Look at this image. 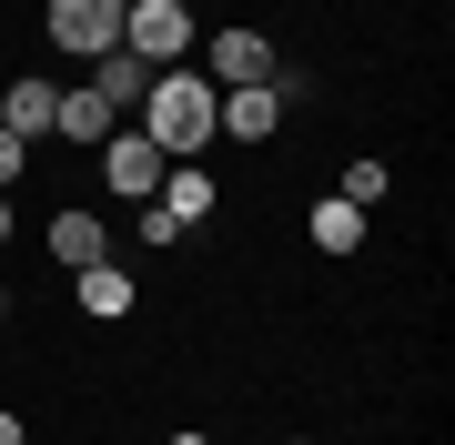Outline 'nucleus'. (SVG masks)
I'll return each mask as SVG.
<instances>
[{
    "instance_id": "obj_1",
    "label": "nucleus",
    "mask_w": 455,
    "mask_h": 445,
    "mask_svg": "<svg viewBox=\"0 0 455 445\" xmlns=\"http://www.w3.org/2000/svg\"><path fill=\"white\" fill-rule=\"evenodd\" d=\"M142 142L163 152V163H203V142H223V91H212L193 61L152 71V91H142Z\"/></svg>"
},
{
    "instance_id": "obj_2",
    "label": "nucleus",
    "mask_w": 455,
    "mask_h": 445,
    "mask_svg": "<svg viewBox=\"0 0 455 445\" xmlns=\"http://www.w3.org/2000/svg\"><path fill=\"white\" fill-rule=\"evenodd\" d=\"M122 51L152 71L193 61V0H122Z\"/></svg>"
},
{
    "instance_id": "obj_3",
    "label": "nucleus",
    "mask_w": 455,
    "mask_h": 445,
    "mask_svg": "<svg viewBox=\"0 0 455 445\" xmlns=\"http://www.w3.org/2000/svg\"><path fill=\"white\" fill-rule=\"evenodd\" d=\"M193 71H203L212 91H253V82H274L283 61H274V31H253V20H223V31L203 41V61H193Z\"/></svg>"
},
{
    "instance_id": "obj_4",
    "label": "nucleus",
    "mask_w": 455,
    "mask_h": 445,
    "mask_svg": "<svg viewBox=\"0 0 455 445\" xmlns=\"http://www.w3.org/2000/svg\"><path fill=\"white\" fill-rule=\"evenodd\" d=\"M41 31H51V51H71V61H101V51L122 41V0H51Z\"/></svg>"
},
{
    "instance_id": "obj_5",
    "label": "nucleus",
    "mask_w": 455,
    "mask_h": 445,
    "mask_svg": "<svg viewBox=\"0 0 455 445\" xmlns=\"http://www.w3.org/2000/svg\"><path fill=\"white\" fill-rule=\"evenodd\" d=\"M92 163H101V182H112V203H152V193H163V172H172L163 152L142 142V122H132V132H112Z\"/></svg>"
},
{
    "instance_id": "obj_6",
    "label": "nucleus",
    "mask_w": 455,
    "mask_h": 445,
    "mask_svg": "<svg viewBox=\"0 0 455 445\" xmlns=\"http://www.w3.org/2000/svg\"><path fill=\"white\" fill-rule=\"evenodd\" d=\"M41 243H51V264H61V274H82V264H101V253H112V223H101L92 203H71V213L41 223Z\"/></svg>"
},
{
    "instance_id": "obj_7",
    "label": "nucleus",
    "mask_w": 455,
    "mask_h": 445,
    "mask_svg": "<svg viewBox=\"0 0 455 445\" xmlns=\"http://www.w3.org/2000/svg\"><path fill=\"white\" fill-rule=\"evenodd\" d=\"M51 112H61V82L51 71H20L0 91V132H20V142H51Z\"/></svg>"
},
{
    "instance_id": "obj_8",
    "label": "nucleus",
    "mask_w": 455,
    "mask_h": 445,
    "mask_svg": "<svg viewBox=\"0 0 455 445\" xmlns=\"http://www.w3.org/2000/svg\"><path fill=\"white\" fill-rule=\"evenodd\" d=\"M71 304H82L92 324H122V314L142 304V283H132V274L112 264V253H101V264H82V274H71Z\"/></svg>"
},
{
    "instance_id": "obj_9",
    "label": "nucleus",
    "mask_w": 455,
    "mask_h": 445,
    "mask_svg": "<svg viewBox=\"0 0 455 445\" xmlns=\"http://www.w3.org/2000/svg\"><path fill=\"white\" fill-rule=\"evenodd\" d=\"M112 132H122V112H112V101H101L92 82H82V91H61V112H51V142H82V152H101Z\"/></svg>"
},
{
    "instance_id": "obj_10",
    "label": "nucleus",
    "mask_w": 455,
    "mask_h": 445,
    "mask_svg": "<svg viewBox=\"0 0 455 445\" xmlns=\"http://www.w3.org/2000/svg\"><path fill=\"white\" fill-rule=\"evenodd\" d=\"M274 122H283V82L223 91V142H274Z\"/></svg>"
},
{
    "instance_id": "obj_11",
    "label": "nucleus",
    "mask_w": 455,
    "mask_h": 445,
    "mask_svg": "<svg viewBox=\"0 0 455 445\" xmlns=\"http://www.w3.org/2000/svg\"><path fill=\"white\" fill-rule=\"evenodd\" d=\"M152 203H163V213H172L182 233H193V223H212V203H223V193H212V172H203V163H172Z\"/></svg>"
},
{
    "instance_id": "obj_12",
    "label": "nucleus",
    "mask_w": 455,
    "mask_h": 445,
    "mask_svg": "<svg viewBox=\"0 0 455 445\" xmlns=\"http://www.w3.org/2000/svg\"><path fill=\"white\" fill-rule=\"evenodd\" d=\"M92 91L112 101V112H142V91H152V61H132V51L112 41V51L92 61Z\"/></svg>"
},
{
    "instance_id": "obj_13",
    "label": "nucleus",
    "mask_w": 455,
    "mask_h": 445,
    "mask_svg": "<svg viewBox=\"0 0 455 445\" xmlns=\"http://www.w3.org/2000/svg\"><path fill=\"white\" fill-rule=\"evenodd\" d=\"M304 233H314V253H364V233H374V223H364L344 193H324V203L304 213Z\"/></svg>"
},
{
    "instance_id": "obj_14",
    "label": "nucleus",
    "mask_w": 455,
    "mask_h": 445,
    "mask_svg": "<svg viewBox=\"0 0 455 445\" xmlns=\"http://www.w3.org/2000/svg\"><path fill=\"white\" fill-rule=\"evenodd\" d=\"M334 193H344V203H355V213H374V203H385V193H395V172H385V163H374V152H355V163H344V182H334Z\"/></svg>"
},
{
    "instance_id": "obj_15",
    "label": "nucleus",
    "mask_w": 455,
    "mask_h": 445,
    "mask_svg": "<svg viewBox=\"0 0 455 445\" xmlns=\"http://www.w3.org/2000/svg\"><path fill=\"white\" fill-rule=\"evenodd\" d=\"M20 172H31V142H20V132H0V193H20Z\"/></svg>"
},
{
    "instance_id": "obj_16",
    "label": "nucleus",
    "mask_w": 455,
    "mask_h": 445,
    "mask_svg": "<svg viewBox=\"0 0 455 445\" xmlns=\"http://www.w3.org/2000/svg\"><path fill=\"white\" fill-rule=\"evenodd\" d=\"M0 445H31V425H20V415H11V405H0Z\"/></svg>"
},
{
    "instance_id": "obj_17",
    "label": "nucleus",
    "mask_w": 455,
    "mask_h": 445,
    "mask_svg": "<svg viewBox=\"0 0 455 445\" xmlns=\"http://www.w3.org/2000/svg\"><path fill=\"white\" fill-rule=\"evenodd\" d=\"M11 233H20V203H11V193H0V243H11Z\"/></svg>"
},
{
    "instance_id": "obj_18",
    "label": "nucleus",
    "mask_w": 455,
    "mask_h": 445,
    "mask_svg": "<svg viewBox=\"0 0 455 445\" xmlns=\"http://www.w3.org/2000/svg\"><path fill=\"white\" fill-rule=\"evenodd\" d=\"M163 445H212V435H193V425H182V435H163Z\"/></svg>"
},
{
    "instance_id": "obj_19",
    "label": "nucleus",
    "mask_w": 455,
    "mask_h": 445,
    "mask_svg": "<svg viewBox=\"0 0 455 445\" xmlns=\"http://www.w3.org/2000/svg\"><path fill=\"white\" fill-rule=\"evenodd\" d=\"M0 314H11V283H0Z\"/></svg>"
},
{
    "instance_id": "obj_20",
    "label": "nucleus",
    "mask_w": 455,
    "mask_h": 445,
    "mask_svg": "<svg viewBox=\"0 0 455 445\" xmlns=\"http://www.w3.org/2000/svg\"><path fill=\"white\" fill-rule=\"evenodd\" d=\"M293 445H314V435H293Z\"/></svg>"
}]
</instances>
